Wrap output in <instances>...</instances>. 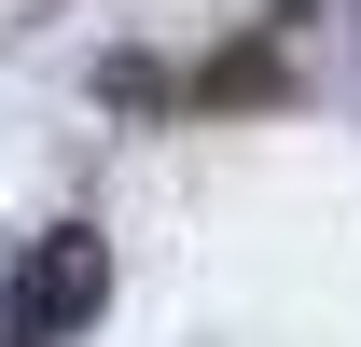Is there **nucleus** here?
I'll use <instances>...</instances> for the list:
<instances>
[{"instance_id":"obj_1","label":"nucleus","mask_w":361,"mask_h":347,"mask_svg":"<svg viewBox=\"0 0 361 347\" xmlns=\"http://www.w3.org/2000/svg\"><path fill=\"white\" fill-rule=\"evenodd\" d=\"M97 305H111V250H97V222H56L14 278V347H70Z\"/></svg>"}]
</instances>
